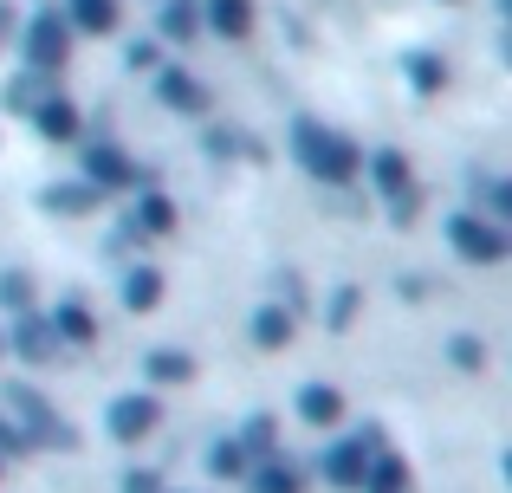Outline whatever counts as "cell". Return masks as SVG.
Returning <instances> with one entry per match:
<instances>
[{
  "instance_id": "2",
  "label": "cell",
  "mask_w": 512,
  "mask_h": 493,
  "mask_svg": "<svg viewBox=\"0 0 512 493\" xmlns=\"http://www.w3.org/2000/svg\"><path fill=\"white\" fill-rule=\"evenodd\" d=\"M448 234H454V247H461L467 260H506V253H512V241L493 228V221H454Z\"/></svg>"
},
{
  "instance_id": "17",
  "label": "cell",
  "mask_w": 512,
  "mask_h": 493,
  "mask_svg": "<svg viewBox=\"0 0 512 493\" xmlns=\"http://www.w3.org/2000/svg\"><path fill=\"white\" fill-rule=\"evenodd\" d=\"M0 26H7V13H0Z\"/></svg>"
},
{
  "instance_id": "7",
  "label": "cell",
  "mask_w": 512,
  "mask_h": 493,
  "mask_svg": "<svg viewBox=\"0 0 512 493\" xmlns=\"http://www.w3.org/2000/svg\"><path fill=\"white\" fill-rule=\"evenodd\" d=\"M91 182H98V195L117 189V182H130V163L111 150V143H104V150H91Z\"/></svg>"
},
{
  "instance_id": "10",
  "label": "cell",
  "mask_w": 512,
  "mask_h": 493,
  "mask_svg": "<svg viewBox=\"0 0 512 493\" xmlns=\"http://www.w3.org/2000/svg\"><path fill=\"white\" fill-rule=\"evenodd\" d=\"M163 98H169V104H182V111H195L201 91H195V78H188V72H169V78H163Z\"/></svg>"
},
{
  "instance_id": "11",
  "label": "cell",
  "mask_w": 512,
  "mask_h": 493,
  "mask_svg": "<svg viewBox=\"0 0 512 493\" xmlns=\"http://www.w3.org/2000/svg\"><path fill=\"white\" fill-rule=\"evenodd\" d=\"M299 409L325 422V416H338V396H331V390H305V396H299Z\"/></svg>"
},
{
  "instance_id": "6",
  "label": "cell",
  "mask_w": 512,
  "mask_h": 493,
  "mask_svg": "<svg viewBox=\"0 0 512 493\" xmlns=\"http://www.w3.org/2000/svg\"><path fill=\"white\" fill-rule=\"evenodd\" d=\"M72 20L85 33H117V0H72Z\"/></svg>"
},
{
  "instance_id": "12",
  "label": "cell",
  "mask_w": 512,
  "mask_h": 493,
  "mask_svg": "<svg viewBox=\"0 0 512 493\" xmlns=\"http://www.w3.org/2000/svg\"><path fill=\"white\" fill-rule=\"evenodd\" d=\"M195 26H201L195 7H169V39H195Z\"/></svg>"
},
{
  "instance_id": "16",
  "label": "cell",
  "mask_w": 512,
  "mask_h": 493,
  "mask_svg": "<svg viewBox=\"0 0 512 493\" xmlns=\"http://www.w3.org/2000/svg\"><path fill=\"white\" fill-rule=\"evenodd\" d=\"M493 208H500V215H512V182H493Z\"/></svg>"
},
{
  "instance_id": "14",
  "label": "cell",
  "mask_w": 512,
  "mask_h": 493,
  "mask_svg": "<svg viewBox=\"0 0 512 493\" xmlns=\"http://www.w3.org/2000/svg\"><path fill=\"white\" fill-rule=\"evenodd\" d=\"M137 221H143V228H169V202H163V195H150V202L137 208Z\"/></svg>"
},
{
  "instance_id": "8",
  "label": "cell",
  "mask_w": 512,
  "mask_h": 493,
  "mask_svg": "<svg viewBox=\"0 0 512 493\" xmlns=\"http://www.w3.org/2000/svg\"><path fill=\"white\" fill-rule=\"evenodd\" d=\"M39 130H46L52 143H65V137H72V130H78L72 104H59V98H52V104H39Z\"/></svg>"
},
{
  "instance_id": "3",
  "label": "cell",
  "mask_w": 512,
  "mask_h": 493,
  "mask_svg": "<svg viewBox=\"0 0 512 493\" xmlns=\"http://www.w3.org/2000/svg\"><path fill=\"white\" fill-rule=\"evenodd\" d=\"M65 20H52V13H39L33 26H26V52H33V65H65Z\"/></svg>"
},
{
  "instance_id": "1",
  "label": "cell",
  "mask_w": 512,
  "mask_h": 493,
  "mask_svg": "<svg viewBox=\"0 0 512 493\" xmlns=\"http://www.w3.org/2000/svg\"><path fill=\"white\" fill-rule=\"evenodd\" d=\"M299 163L312 169L318 182H350L357 176V150H350V137H338V130H325V124H299Z\"/></svg>"
},
{
  "instance_id": "13",
  "label": "cell",
  "mask_w": 512,
  "mask_h": 493,
  "mask_svg": "<svg viewBox=\"0 0 512 493\" xmlns=\"http://www.w3.org/2000/svg\"><path fill=\"white\" fill-rule=\"evenodd\" d=\"M156 292H163V279H156V273H137V279H130V305H156Z\"/></svg>"
},
{
  "instance_id": "9",
  "label": "cell",
  "mask_w": 512,
  "mask_h": 493,
  "mask_svg": "<svg viewBox=\"0 0 512 493\" xmlns=\"http://www.w3.org/2000/svg\"><path fill=\"white\" fill-rule=\"evenodd\" d=\"M111 422H117V435H143V429L156 422V403H150V396H137V403H124Z\"/></svg>"
},
{
  "instance_id": "18",
  "label": "cell",
  "mask_w": 512,
  "mask_h": 493,
  "mask_svg": "<svg viewBox=\"0 0 512 493\" xmlns=\"http://www.w3.org/2000/svg\"><path fill=\"white\" fill-rule=\"evenodd\" d=\"M506 13H512V0H506Z\"/></svg>"
},
{
  "instance_id": "4",
  "label": "cell",
  "mask_w": 512,
  "mask_h": 493,
  "mask_svg": "<svg viewBox=\"0 0 512 493\" xmlns=\"http://www.w3.org/2000/svg\"><path fill=\"white\" fill-rule=\"evenodd\" d=\"M376 189H383L389 195V202H396V215H409V208H415V176H409V163H402V156L396 150H389V156H376Z\"/></svg>"
},
{
  "instance_id": "15",
  "label": "cell",
  "mask_w": 512,
  "mask_h": 493,
  "mask_svg": "<svg viewBox=\"0 0 512 493\" xmlns=\"http://www.w3.org/2000/svg\"><path fill=\"white\" fill-rule=\"evenodd\" d=\"M260 338H266V344H279V338H286V318L266 312V318H260Z\"/></svg>"
},
{
  "instance_id": "5",
  "label": "cell",
  "mask_w": 512,
  "mask_h": 493,
  "mask_svg": "<svg viewBox=\"0 0 512 493\" xmlns=\"http://www.w3.org/2000/svg\"><path fill=\"white\" fill-rule=\"evenodd\" d=\"M208 26L221 39H247L253 33V0H208Z\"/></svg>"
}]
</instances>
